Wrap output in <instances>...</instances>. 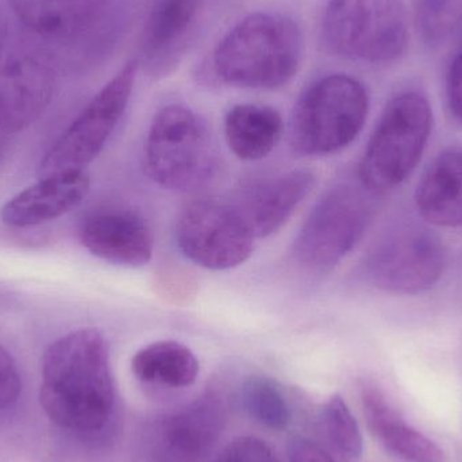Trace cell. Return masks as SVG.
Wrapping results in <instances>:
<instances>
[{
    "label": "cell",
    "mask_w": 462,
    "mask_h": 462,
    "mask_svg": "<svg viewBox=\"0 0 462 462\" xmlns=\"http://www.w3.org/2000/svg\"><path fill=\"white\" fill-rule=\"evenodd\" d=\"M208 0H154L141 40V64L151 75L170 72L197 32Z\"/></svg>",
    "instance_id": "14"
},
{
    "label": "cell",
    "mask_w": 462,
    "mask_h": 462,
    "mask_svg": "<svg viewBox=\"0 0 462 462\" xmlns=\"http://www.w3.org/2000/svg\"><path fill=\"white\" fill-rule=\"evenodd\" d=\"M8 135L10 134L0 127V157L5 153V146H7L8 143Z\"/></svg>",
    "instance_id": "29"
},
{
    "label": "cell",
    "mask_w": 462,
    "mask_h": 462,
    "mask_svg": "<svg viewBox=\"0 0 462 462\" xmlns=\"http://www.w3.org/2000/svg\"><path fill=\"white\" fill-rule=\"evenodd\" d=\"M216 462H280L271 448L255 437H238L231 441Z\"/></svg>",
    "instance_id": "25"
},
{
    "label": "cell",
    "mask_w": 462,
    "mask_h": 462,
    "mask_svg": "<svg viewBox=\"0 0 462 462\" xmlns=\"http://www.w3.org/2000/svg\"><path fill=\"white\" fill-rule=\"evenodd\" d=\"M56 69L42 46L0 30V127L8 134L34 124L51 105Z\"/></svg>",
    "instance_id": "7"
},
{
    "label": "cell",
    "mask_w": 462,
    "mask_h": 462,
    "mask_svg": "<svg viewBox=\"0 0 462 462\" xmlns=\"http://www.w3.org/2000/svg\"><path fill=\"white\" fill-rule=\"evenodd\" d=\"M288 456L291 462H336L322 448L301 437L291 439Z\"/></svg>",
    "instance_id": "28"
},
{
    "label": "cell",
    "mask_w": 462,
    "mask_h": 462,
    "mask_svg": "<svg viewBox=\"0 0 462 462\" xmlns=\"http://www.w3.org/2000/svg\"><path fill=\"white\" fill-rule=\"evenodd\" d=\"M369 97L357 79L334 73L315 81L293 111L291 143L304 156H328L349 146L360 134Z\"/></svg>",
    "instance_id": "4"
},
{
    "label": "cell",
    "mask_w": 462,
    "mask_h": 462,
    "mask_svg": "<svg viewBox=\"0 0 462 462\" xmlns=\"http://www.w3.org/2000/svg\"><path fill=\"white\" fill-rule=\"evenodd\" d=\"M79 236L92 255L114 265L140 268L153 255V231L134 211L103 210L91 214L81 224Z\"/></svg>",
    "instance_id": "13"
},
{
    "label": "cell",
    "mask_w": 462,
    "mask_h": 462,
    "mask_svg": "<svg viewBox=\"0 0 462 462\" xmlns=\"http://www.w3.org/2000/svg\"><path fill=\"white\" fill-rule=\"evenodd\" d=\"M242 398L249 414L258 422L274 430L287 428L291 420L290 409L272 380L266 377H250L244 383Z\"/></svg>",
    "instance_id": "22"
},
{
    "label": "cell",
    "mask_w": 462,
    "mask_h": 462,
    "mask_svg": "<svg viewBox=\"0 0 462 462\" xmlns=\"http://www.w3.org/2000/svg\"><path fill=\"white\" fill-rule=\"evenodd\" d=\"M414 13L423 41L441 45L462 24V0H414Z\"/></svg>",
    "instance_id": "23"
},
{
    "label": "cell",
    "mask_w": 462,
    "mask_h": 462,
    "mask_svg": "<svg viewBox=\"0 0 462 462\" xmlns=\"http://www.w3.org/2000/svg\"><path fill=\"white\" fill-rule=\"evenodd\" d=\"M433 129L425 95L402 92L385 106L360 162V180L371 192L401 186L422 159Z\"/></svg>",
    "instance_id": "5"
},
{
    "label": "cell",
    "mask_w": 462,
    "mask_h": 462,
    "mask_svg": "<svg viewBox=\"0 0 462 462\" xmlns=\"http://www.w3.org/2000/svg\"><path fill=\"white\" fill-rule=\"evenodd\" d=\"M218 396L205 395L178 411L164 415L151 430V453L156 462H200L211 452L224 428Z\"/></svg>",
    "instance_id": "12"
},
{
    "label": "cell",
    "mask_w": 462,
    "mask_h": 462,
    "mask_svg": "<svg viewBox=\"0 0 462 462\" xmlns=\"http://www.w3.org/2000/svg\"><path fill=\"white\" fill-rule=\"evenodd\" d=\"M447 253L429 227L402 222L374 242L366 257V276L379 290L420 293L430 290L444 273Z\"/></svg>",
    "instance_id": "8"
},
{
    "label": "cell",
    "mask_w": 462,
    "mask_h": 462,
    "mask_svg": "<svg viewBox=\"0 0 462 462\" xmlns=\"http://www.w3.org/2000/svg\"><path fill=\"white\" fill-rule=\"evenodd\" d=\"M138 68V60H130L92 97L78 118L46 152L40 164L41 175L84 170L97 159L126 111Z\"/></svg>",
    "instance_id": "10"
},
{
    "label": "cell",
    "mask_w": 462,
    "mask_h": 462,
    "mask_svg": "<svg viewBox=\"0 0 462 462\" xmlns=\"http://www.w3.org/2000/svg\"><path fill=\"white\" fill-rule=\"evenodd\" d=\"M18 21L32 34L70 41L92 32L113 0H7Z\"/></svg>",
    "instance_id": "17"
},
{
    "label": "cell",
    "mask_w": 462,
    "mask_h": 462,
    "mask_svg": "<svg viewBox=\"0 0 462 462\" xmlns=\"http://www.w3.org/2000/svg\"><path fill=\"white\" fill-rule=\"evenodd\" d=\"M415 205L434 226L462 227V148L445 149L429 164L415 189Z\"/></svg>",
    "instance_id": "18"
},
{
    "label": "cell",
    "mask_w": 462,
    "mask_h": 462,
    "mask_svg": "<svg viewBox=\"0 0 462 462\" xmlns=\"http://www.w3.org/2000/svg\"><path fill=\"white\" fill-rule=\"evenodd\" d=\"M21 393L18 366L10 353L0 345V412L13 406Z\"/></svg>",
    "instance_id": "26"
},
{
    "label": "cell",
    "mask_w": 462,
    "mask_h": 462,
    "mask_svg": "<svg viewBox=\"0 0 462 462\" xmlns=\"http://www.w3.org/2000/svg\"><path fill=\"white\" fill-rule=\"evenodd\" d=\"M447 94L450 110L462 122V49L456 54L448 70Z\"/></svg>",
    "instance_id": "27"
},
{
    "label": "cell",
    "mask_w": 462,
    "mask_h": 462,
    "mask_svg": "<svg viewBox=\"0 0 462 462\" xmlns=\"http://www.w3.org/2000/svg\"><path fill=\"white\" fill-rule=\"evenodd\" d=\"M303 54V32L291 16L258 11L242 18L219 41L211 70L226 86L272 91L291 83Z\"/></svg>",
    "instance_id": "2"
},
{
    "label": "cell",
    "mask_w": 462,
    "mask_h": 462,
    "mask_svg": "<svg viewBox=\"0 0 462 462\" xmlns=\"http://www.w3.org/2000/svg\"><path fill=\"white\" fill-rule=\"evenodd\" d=\"M221 162L216 141L202 116L181 105L154 116L145 143L149 178L172 191L195 192L210 186Z\"/></svg>",
    "instance_id": "3"
},
{
    "label": "cell",
    "mask_w": 462,
    "mask_h": 462,
    "mask_svg": "<svg viewBox=\"0 0 462 462\" xmlns=\"http://www.w3.org/2000/svg\"><path fill=\"white\" fill-rule=\"evenodd\" d=\"M315 175L309 170L290 171L250 186L236 210L255 238L277 233L311 192Z\"/></svg>",
    "instance_id": "16"
},
{
    "label": "cell",
    "mask_w": 462,
    "mask_h": 462,
    "mask_svg": "<svg viewBox=\"0 0 462 462\" xmlns=\"http://www.w3.org/2000/svg\"><path fill=\"white\" fill-rule=\"evenodd\" d=\"M41 404L51 422L73 433L103 430L113 415L116 393L110 352L97 328H80L46 349Z\"/></svg>",
    "instance_id": "1"
},
{
    "label": "cell",
    "mask_w": 462,
    "mask_h": 462,
    "mask_svg": "<svg viewBox=\"0 0 462 462\" xmlns=\"http://www.w3.org/2000/svg\"><path fill=\"white\" fill-rule=\"evenodd\" d=\"M282 134V119L271 106H234L225 118V137L230 151L245 162H257L272 153Z\"/></svg>",
    "instance_id": "20"
},
{
    "label": "cell",
    "mask_w": 462,
    "mask_h": 462,
    "mask_svg": "<svg viewBox=\"0 0 462 462\" xmlns=\"http://www.w3.org/2000/svg\"><path fill=\"white\" fill-rule=\"evenodd\" d=\"M88 191L89 176L84 170L51 173L11 198L3 206L0 217L7 226H40L75 210Z\"/></svg>",
    "instance_id": "15"
},
{
    "label": "cell",
    "mask_w": 462,
    "mask_h": 462,
    "mask_svg": "<svg viewBox=\"0 0 462 462\" xmlns=\"http://www.w3.org/2000/svg\"><path fill=\"white\" fill-rule=\"evenodd\" d=\"M132 369L141 382L181 388L194 384L199 374V363L186 345L159 341L135 353Z\"/></svg>",
    "instance_id": "21"
},
{
    "label": "cell",
    "mask_w": 462,
    "mask_h": 462,
    "mask_svg": "<svg viewBox=\"0 0 462 462\" xmlns=\"http://www.w3.org/2000/svg\"><path fill=\"white\" fill-rule=\"evenodd\" d=\"M361 402L369 430L388 452L411 462L444 461L441 448L410 426L376 385H363Z\"/></svg>",
    "instance_id": "19"
},
{
    "label": "cell",
    "mask_w": 462,
    "mask_h": 462,
    "mask_svg": "<svg viewBox=\"0 0 462 462\" xmlns=\"http://www.w3.org/2000/svg\"><path fill=\"white\" fill-rule=\"evenodd\" d=\"M372 208L357 187L338 184L315 205L293 244V255L311 269L333 268L363 238Z\"/></svg>",
    "instance_id": "9"
},
{
    "label": "cell",
    "mask_w": 462,
    "mask_h": 462,
    "mask_svg": "<svg viewBox=\"0 0 462 462\" xmlns=\"http://www.w3.org/2000/svg\"><path fill=\"white\" fill-rule=\"evenodd\" d=\"M254 239L236 206L217 199L189 203L176 225L184 257L211 271H227L249 260Z\"/></svg>",
    "instance_id": "11"
},
{
    "label": "cell",
    "mask_w": 462,
    "mask_h": 462,
    "mask_svg": "<svg viewBox=\"0 0 462 462\" xmlns=\"http://www.w3.org/2000/svg\"><path fill=\"white\" fill-rule=\"evenodd\" d=\"M322 35L334 53L382 64L398 60L409 45V18L402 0H328Z\"/></svg>",
    "instance_id": "6"
},
{
    "label": "cell",
    "mask_w": 462,
    "mask_h": 462,
    "mask_svg": "<svg viewBox=\"0 0 462 462\" xmlns=\"http://www.w3.org/2000/svg\"><path fill=\"white\" fill-rule=\"evenodd\" d=\"M323 422L334 447L350 458L363 455L364 444L355 415L341 395H333L323 407Z\"/></svg>",
    "instance_id": "24"
}]
</instances>
